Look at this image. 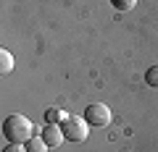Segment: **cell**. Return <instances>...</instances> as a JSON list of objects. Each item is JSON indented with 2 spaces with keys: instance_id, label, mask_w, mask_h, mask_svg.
Listing matches in <instances>:
<instances>
[{
  "instance_id": "cell-1",
  "label": "cell",
  "mask_w": 158,
  "mask_h": 152,
  "mask_svg": "<svg viewBox=\"0 0 158 152\" xmlns=\"http://www.w3.org/2000/svg\"><path fill=\"white\" fill-rule=\"evenodd\" d=\"M3 136H6L8 142H13V144H27L34 136V126H32V121H29L27 115L13 113V115H8V118L3 121Z\"/></svg>"
},
{
  "instance_id": "cell-2",
  "label": "cell",
  "mask_w": 158,
  "mask_h": 152,
  "mask_svg": "<svg viewBox=\"0 0 158 152\" xmlns=\"http://www.w3.org/2000/svg\"><path fill=\"white\" fill-rule=\"evenodd\" d=\"M63 129V136H66L69 142H85L87 134H90V123H87V118L82 115H66V121L61 123Z\"/></svg>"
},
{
  "instance_id": "cell-3",
  "label": "cell",
  "mask_w": 158,
  "mask_h": 152,
  "mask_svg": "<svg viewBox=\"0 0 158 152\" xmlns=\"http://www.w3.org/2000/svg\"><path fill=\"white\" fill-rule=\"evenodd\" d=\"M85 118H87V123H90V126H95V129H103V126L111 123V107L103 105V102H92V105H87Z\"/></svg>"
},
{
  "instance_id": "cell-4",
  "label": "cell",
  "mask_w": 158,
  "mask_h": 152,
  "mask_svg": "<svg viewBox=\"0 0 158 152\" xmlns=\"http://www.w3.org/2000/svg\"><path fill=\"white\" fill-rule=\"evenodd\" d=\"M42 139H45L48 147H58L66 136H63V129L58 123H45V129H42Z\"/></svg>"
},
{
  "instance_id": "cell-5",
  "label": "cell",
  "mask_w": 158,
  "mask_h": 152,
  "mask_svg": "<svg viewBox=\"0 0 158 152\" xmlns=\"http://www.w3.org/2000/svg\"><path fill=\"white\" fill-rule=\"evenodd\" d=\"M0 71H3V76L13 71V55H11V53L6 50V47L0 50Z\"/></svg>"
},
{
  "instance_id": "cell-6",
  "label": "cell",
  "mask_w": 158,
  "mask_h": 152,
  "mask_svg": "<svg viewBox=\"0 0 158 152\" xmlns=\"http://www.w3.org/2000/svg\"><path fill=\"white\" fill-rule=\"evenodd\" d=\"M66 121V113L58 110V107H50V110H45V123H63Z\"/></svg>"
},
{
  "instance_id": "cell-7",
  "label": "cell",
  "mask_w": 158,
  "mask_h": 152,
  "mask_svg": "<svg viewBox=\"0 0 158 152\" xmlns=\"http://www.w3.org/2000/svg\"><path fill=\"white\" fill-rule=\"evenodd\" d=\"M27 152H48V144L42 136H32V139L27 142Z\"/></svg>"
},
{
  "instance_id": "cell-8",
  "label": "cell",
  "mask_w": 158,
  "mask_h": 152,
  "mask_svg": "<svg viewBox=\"0 0 158 152\" xmlns=\"http://www.w3.org/2000/svg\"><path fill=\"white\" fill-rule=\"evenodd\" d=\"M111 6L116 8V11H121V13H127V11H132V8L137 6V0H111Z\"/></svg>"
},
{
  "instance_id": "cell-9",
  "label": "cell",
  "mask_w": 158,
  "mask_h": 152,
  "mask_svg": "<svg viewBox=\"0 0 158 152\" xmlns=\"http://www.w3.org/2000/svg\"><path fill=\"white\" fill-rule=\"evenodd\" d=\"M145 81H148V87H153V89H158V66L148 68V73H145Z\"/></svg>"
},
{
  "instance_id": "cell-10",
  "label": "cell",
  "mask_w": 158,
  "mask_h": 152,
  "mask_svg": "<svg viewBox=\"0 0 158 152\" xmlns=\"http://www.w3.org/2000/svg\"><path fill=\"white\" fill-rule=\"evenodd\" d=\"M3 152H27V147H24V144H13V142H11Z\"/></svg>"
}]
</instances>
